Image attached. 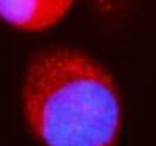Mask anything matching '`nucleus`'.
Wrapping results in <instances>:
<instances>
[{"label": "nucleus", "instance_id": "nucleus-1", "mask_svg": "<svg viewBox=\"0 0 156 146\" xmlns=\"http://www.w3.org/2000/svg\"><path fill=\"white\" fill-rule=\"evenodd\" d=\"M22 109L42 146H116L120 137L122 103L113 76L75 50L34 58L25 73Z\"/></svg>", "mask_w": 156, "mask_h": 146}, {"label": "nucleus", "instance_id": "nucleus-2", "mask_svg": "<svg viewBox=\"0 0 156 146\" xmlns=\"http://www.w3.org/2000/svg\"><path fill=\"white\" fill-rule=\"evenodd\" d=\"M75 0H0V17L25 31H42L58 23Z\"/></svg>", "mask_w": 156, "mask_h": 146}, {"label": "nucleus", "instance_id": "nucleus-3", "mask_svg": "<svg viewBox=\"0 0 156 146\" xmlns=\"http://www.w3.org/2000/svg\"><path fill=\"white\" fill-rule=\"evenodd\" d=\"M122 0H92V3L102 11H111L120 3Z\"/></svg>", "mask_w": 156, "mask_h": 146}]
</instances>
